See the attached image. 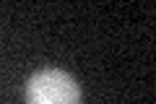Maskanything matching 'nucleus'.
I'll list each match as a JSON object with an SVG mask.
<instances>
[{
    "instance_id": "1",
    "label": "nucleus",
    "mask_w": 156,
    "mask_h": 104,
    "mask_svg": "<svg viewBox=\"0 0 156 104\" xmlns=\"http://www.w3.org/2000/svg\"><path fill=\"white\" fill-rule=\"evenodd\" d=\"M26 104H81V88L70 73L42 68L26 81Z\"/></svg>"
}]
</instances>
